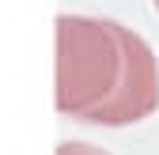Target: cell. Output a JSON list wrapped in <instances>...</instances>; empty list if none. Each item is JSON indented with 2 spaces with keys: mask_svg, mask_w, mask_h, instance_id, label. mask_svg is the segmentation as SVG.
Here are the masks:
<instances>
[{
  "mask_svg": "<svg viewBox=\"0 0 159 155\" xmlns=\"http://www.w3.org/2000/svg\"><path fill=\"white\" fill-rule=\"evenodd\" d=\"M57 110L121 129L159 110V61L136 30L114 19H57Z\"/></svg>",
  "mask_w": 159,
  "mask_h": 155,
  "instance_id": "6da1fadb",
  "label": "cell"
},
{
  "mask_svg": "<svg viewBox=\"0 0 159 155\" xmlns=\"http://www.w3.org/2000/svg\"><path fill=\"white\" fill-rule=\"evenodd\" d=\"M57 155H110V151L95 148V144H84V140H65L61 148H57Z\"/></svg>",
  "mask_w": 159,
  "mask_h": 155,
  "instance_id": "7a4b0ae2",
  "label": "cell"
},
{
  "mask_svg": "<svg viewBox=\"0 0 159 155\" xmlns=\"http://www.w3.org/2000/svg\"><path fill=\"white\" fill-rule=\"evenodd\" d=\"M155 8H159V0H155Z\"/></svg>",
  "mask_w": 159,
  "mask_h": 155,
  "instance_id": "3957f363",
  "label": "cell"
}]
</instances>
